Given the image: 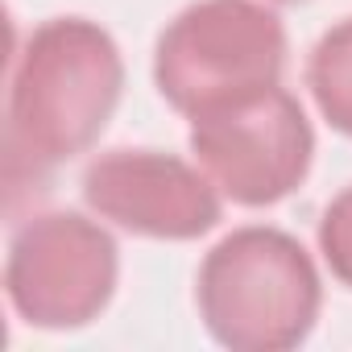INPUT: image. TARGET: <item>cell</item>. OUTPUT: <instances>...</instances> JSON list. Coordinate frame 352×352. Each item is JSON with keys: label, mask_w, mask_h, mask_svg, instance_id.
Masks as SVG:
<instances>
[{"label": "cell", "mask_w": 352, "mask_h": 352, "mask_svg": "<svg viewBox=\"0 0 352 352\" xmlns=\"http://www.w3.org/2000/svg\"><path fill=\"white\" fill-rule=\"evenodd\" d=\"M124 87V63L108 30L54 17L30 34L9 83V174L34 179L100 141Z\"/></svg>", "instance_id": "obj_1"}, {"label": "cell", "mask_w": 352, "mask_h": 352, "mask_svg": "<svg viewBox=\"0 0 352 352\" xmlns=\"http://www.w3.org/2000/svg\"><path fill=\"white\" fill-rule=\"evenodd\" d=\"M204 327L232 352H286L319 319L323 286L307 249L278 228H236L199 265Z\"/></svg>", "instance_id": "obj_2"}, {"label": "cell", "mask_w": 352, "mask_h": 352, "mask_svg": "<svg viewBox=\"0 0 352 352\" xmlns=\"http://www.w3.org/2000/svg\"><path fill=\"white\" fill-rule=\"evenodd\" d=\"M307 87L323 120L352 137V17L319 38L307 63Z\"/></svg>", "instance_id": "obj_7"}, {"label": "cell", "mask_w": 352, "mask_h": 352, "mask_svg": "<svg viewBox=\"0 0 352 352\" xmlns=\"http://www.w3.org/2000/svg\"><path fill=\"white\" fill-rule=\"evenodd\" d=\"M191 153L208 179L245 208L286 199L311 170L315 133L302 104L270 87L191 120Z\"/></svg>", "instance_id": "obj_5"}, {"label": "cell", "mask_w": 352, "mask_h": 352, "mask_svg": "<svg viewBox=\"0 0 352 352\" xmlns=\"http://www.w3.org/2000/svg\"><path fill=\"white\" fill-rule=\"evenodd\" d=\"M319 253L336 282L352 290V187L340 191L319 220Z\"/></svg>", "instance_id": "obj_8"}, {"label": "cell", "mask_w": 352, "mask_h": 352, "mask_svg": "<svg viewBox=\"0 0 352 352\" xmlns=\"http://www.w3.org/2000/svg\"><path fill=\"white\" fill-rule=\"evenodd\" d=\"M286 30L257 0H199L174 17L153 50V83L191 120L278 87Z\"/></svg>", "instance_id": "obj_3"}, {"label": "cell", "mask_w": 352, "mask_h": 352, "mask_svg": "<svg viewBox=\"0 0 352 352\" xmlns=\"http://www.w3.org/2000/svg\"><path fill=\"white\" fill-rule=\"evenodd\" d=\"M100 220L153 241H195L220 224V195L204 170L157 149H112L83 174Z\"/></svg>", "instance_id": "obj_6"}, {"label": "cell", "mask_w": 352, "mask_h": 352, "mask_svg": "<svg viewBox=\"0 0 352 352\" xmlns=\"http://www.w3.org/2000/svg\"><path fill=\"white\" fill-rule=\"evenodd\" d=\"M116 274V241L100 224L75 212H42L9 241L5 290L25 323L63 331L91 323L108 307Z\"/></svg>", "instance_id": "obj_4"}]
</instances>
